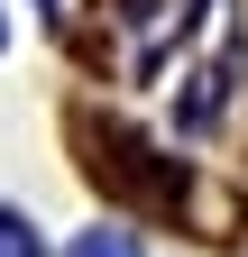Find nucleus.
I'll use <instances>...</instances> for the list:
<instances>
[{
	"instance_id": "f257e3e1",
	"label": "nucleus",
	"mask_w": 248,
	"mask_h": 257,
	"mask_svg": "<svg viewBox=\"0 0 248 257\" xmlns=\"http://www.w3.org/2000/svg\"><path fill=\"white\" fill-rule=\"evenodd\" d=\"M0 257H37V230L28 220H0Z\"/></svg>"
},
{
	"instance_id": "f03ea898",
	"label": "nucleus",
	"mask_w": 248,
	"mask_h": 257,
	"mask_svg": "<svg viewBox=\"0 0 248 257\" xmlns=\"http://www.w3.org/2000/svg\"><path fill=\"white\" fill-rule=\"evenodd\" d=\"M74 257H129V239H119V230H92V239H83Z\"/></svg>"
}]
</instances>
